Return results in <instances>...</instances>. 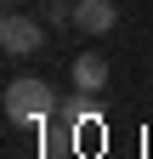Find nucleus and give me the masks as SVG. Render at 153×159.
<instances>
[{
  "instance_id": "1",
  "label": "nucleus",
  "mask_w": 153,
  "mask_h": 159,
  "mask_svg": "<svg viewBox=\"0 0 153 159\" xmlns=\"http://www.w3.org/2000/svg\"><path fill=\"white\" fill-rule=\"evenodd\" d=\"M0 108H6L11 125H40V119H51V108H57V91L46 80H11L6 97H0Z\"/></svg>"
},
{
  "instance_id": "5",
  "label": "nucleus",
  "mask_w": 153,
  "mask_h": 159,
  "mask_svg": "<svg viewBox=\"0 0 153 159\" xmlns=\"http://www.w3.org/2000/svg\"><path fill=\"white\" fill-rule=\"evenodd\" d=\"M6 6H17V0H6Z\"/></svg>"
},
{
  "instance_id": "4",
  "label": "nucleus",
  "mask_w": 153,
  "mask_h": 159,
  "mask_svg": "<svg viewBox=\"0 0 153 159\" xmlns=\"http://www.w3.org/2000/svg\"><path fill=\"white\" fill-rule=\"evenodd\" d=\"M102 85H108V57L102 51H80V57H74V91L97 97Z\"/></svg>"
},
{
  "instance_id": "3",
  "label": "nucleus",
  "mask_w": 153,
  "mask_h": 159,
  "mask_svg": "<svg viewBox=\"0 0 153 159\" xmlns=\"http://www.w3.org/2000/svg\"><path fill=\"white\" fill-rule=\"evenodd\" d=\"M119 23V6L113 0H74V29L80 34H108Z\"/></svg>"
},
{
  "instance_id": "2",
  "label": "nucleus",
  "mask_w": 153,
  "mask_h": 159,
  "mask_svg": "<svg viewBox=\"0 0 153 159\" xmlns=\"http://www.w3.org/2000/svg\"><path fill=\"white\" fill-rule=\"evenodd\" d=\"M46 29L51 23H34L28 11H6V23H0V51L6 57H28L46 46Z\"/></svg>"
}]
</instances>
